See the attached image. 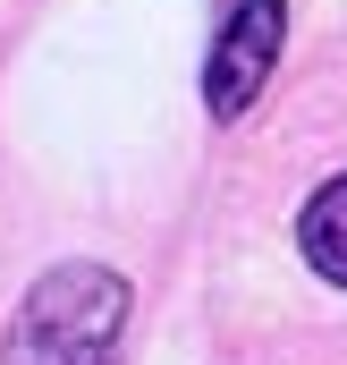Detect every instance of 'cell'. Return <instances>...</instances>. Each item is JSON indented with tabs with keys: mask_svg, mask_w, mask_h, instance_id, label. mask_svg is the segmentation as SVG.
Returning <instances> with one entry per match:
<instances>
[{
	"mask_svg": "<svg viewBox=\"0 0 347 365\" xmlns=\"http://www.w3.org/2000/svg\"><path fill=\"white\" fill-rule=\"evenodd\" d=\"M127 314V289L102 264H68L51 272L26 314L9 323V365H110V331Z\"/></svg>",
	"mask_w": 347,
	"mask_h": 365,
	"instance_id": "6da1fadb",
	"label": "cell"
},
{
	"mask_svg": "<svg viewBox=\"0 0 347 365\" xmlns=\"http://www.w3.org/2000/svg\"><path fill=\"white\" fill-rule=\"evenodd\" d=\"M288 0H212V51H203V102L212 119H246V102L279 68Z\"/></svg>",
	"mask_w": 347,
	"mask_h": 365,
	"instance_id": "7a4b0ae2",
	"label": "cell"
},
{
	"mask_svg": "<svg viewBox=\"0 0 347 365\" xmlns=\"http://www.w3.org/2000/svg\"><path fill=\"white\" fill-rule=\"evenodd\" d=\"M297 247H305V264L322 280L347 289V170L331 187H314V204H305V221H297Z\"/></svg>",
	"mask_w": 347,
	"mask_h": 365,
	"instance_id": "3957f363",
	"label": "cell"
}]
</instances>
